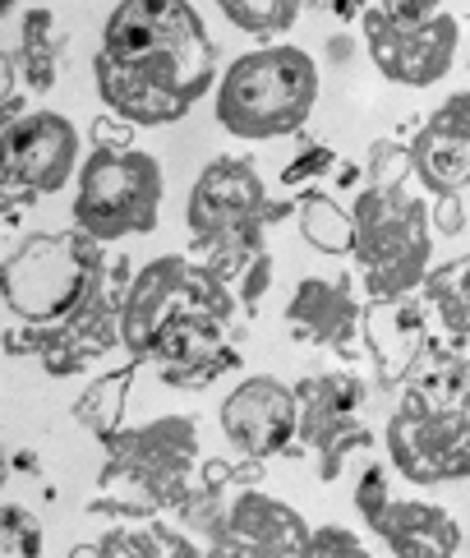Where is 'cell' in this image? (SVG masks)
<instances>
[{"mask_svg": "<svg viewBox=\"0 0 470 558\" xmlns=\"http://www.w3.org/2000/svg\"><path fill=\"white\" fill-rule=\"evenodd\" d=\"M18 10V0H0V19H10Z\"/></svg>", "mask_w": 470, "mask_h": 558, "instance_id": "33", "label": "cell"}, {"mask_svg": "<svg viewBox=\"0 0 470 558\" xmlns=\"http://www.w3.org/2000/svg\"><path fill=\"white\" fill-rule=\"evenodd\" d=\"M332 162H337V157H332V148H323V144H313V138H305L300 144V153L290 157L286 162V171H282V181L296 190V185H309L313 175H323V171H332Z\"/></svg>", "mask_w": 470, "mask_h": 558, "instance_id": "27", "label": "cell"}, {"mask_svg": "<svg viewBox=\"0 0 470 558\" xmlns=\"http://www.w3.org/2000/svg\"><path fill=\"white\" fill-rule=\"evenodd\" d=\"M212 5L222 10V19L235 33L259 37V43H277L286 28H296L305 0H212Z\"/></svg>", "mask_w": 470, "mask_h": 558, "instance_id": "23", "label": "cell"}, {"mask_svg": "<svg viewBox=\"0 0 470 558\" xmlns=\"http://www.w3.org/2000/svg\"><path fill=\"white\" fill-rule=\"evenodd\" d=\"M296 208H300L305 245H313L319 254H350L356 250V217H350V208H342L332 194L305 190Z\"/></svg>", "mask_w": 470, "mask_h": 558, "instance_id": "22", "label": "cell"}, {"mask_svg": "<svg viewBox=\"0 0 470 558\" xmlns=\"http://www.w3.org/2000/svg\"><path fill=\"white\" fill-rule=\"evenodd\" d=\"M0 558H42V522L24 504H5L0 512Z\"/></svg>", "mask_w": 470, "mask_h": 558, "instance_id": "24", "label": "cell"}, {"mask_svg": "<svg viewBox=\"0 0 470 558\" xmlns=\"http://www.w3.org/2000/svg\"><path fill=\"white\" fill-rule=\"evenodd\" d=\"M406 162L420 190L434 198H461L470 190V88L429 111V121L410 134Z\"/></svg>", "mask_w": 470, "mask_h": 558, "instance_id": "15", "label": "cell"}, {"mask_svg": "<svg viewBox=\"0 0 470 558\" xmlns=\"http://www.w3.org/2000/svg\"><path fill=\"white\" fill-rule=\"evenodd\" d=\"M107 245L84 235L78 227L70 231H33L0 258V301L24 328H70L78 318L97 310L125 305L115 301Z\"/></svg>", "mask_w": 470, "mask_h": 558, "instance_id": "4", "label": "cell"}, {"mask_svg": "<svg viewBox=\"0 0 470 558\" xmlns=\"http://www.w3.org/2000/svg\"><path fill=\"white\" fill-rule=\"evenodd\" d=\"M231 324L235 291L203 258L162 254L125 282L121 347L139 365H157L171 384H208L231 369Z\"/></svg>", "mask_w": 470, "mask_h": 558, "instance_id": "2", "label": "cell"}, {"mask_svg": "<svg viewBox=\"0 0 470 558\" xmlns=\"http://www.w3.org/2000/svg\"><path fill=\"white\" fill-rule=\"evenodd\" d=\"M92 84L129 125H175L218 88V43L194 0H121L102 24Z\"/></svg>", "mask_w": 470, "mask_h": 558, "instance_id": "1", "label": "cell"}, {"mask_svg": "<svg viewBox=\"0 0 470 558\" xmlns=\"http://www.w3.org/2000/svg\"><path fill=\"white\" fill-rule=\"evenodd\" d=\"M162 162L144 148H92L74 181V227L102 245L152 235L162 222Z\"/></svg>", "mask_w": 470, "mask_h": 558, "instance_id": "9", "label": "cell"}, {"mask_svg": "<svg viewBox=\"0 0 470 558\" xmlns=\"http://www.w3.org/2000/svg\"><path fill=\"white\" fill-rule=\"evenodd\" d=\"M392 498H397V494H392V471L379 466V462H369L360 471V481H356V512H360V522L369 526L392 504Z\"/></svg>", "mask_w": 470, "mask_h": 558, "instance_id": "25", "label": "cell"}, {"mask_svg": "<svg viewBox=\"0 0 470 558\" xmlns=\"http://www.w3.org/2000/svg\"><path fill=\"white\" fill-rule=\"evenodd\" d=\"M360 37L369 47V61L387 78V84L401 88H434L443 84L457 65L461 51V24L453 14H438L429 24H397L387 19L379 5L360 19Z\"/></svg>", "mask_w": 470, "mask_h": 558, "instance_id": "13", "label": "cell"}, {"mask_svg": "<svg viewBox=\"0 0 470 558\" xmlns=\"http://www.w3.org/2000/svg\"><path fill=\"white\" fill-rule=\"evenodd\" d=\"M305 558H374V554H369V545L360 541L356 531H346V526H313Z\"/></svg>", "mask_w": 470, "mask_h": 558, "instance_id": "26", "label": "cell"}, {"mask_svg": "<svg viewBox=\"0 0 470 558\" xmlns=\"http://www.w3.org/2000/svg\"><path fill=\"white\" fill-rule=\"evenodd\" d=\"M319 102V65L305 47L259 43L226 65L212 116L231 138L268 144V138H296Z\"/></svg>", "mask_w": 470, "mask_h": 558, "instance_id": "6", "label": "cell"}, {"mask_svg": "<svg viewBox=\"0 0 470 558\" xmlns=\"http://www.w3.org/2000/svg\"><path fill=\"white\" fill-rule=\"evenodd\" d=\"M129 130H134V125L125 121V116L111 111V121L102 116V121L92 125V144H97V148H134V134H129Z\"/></svg>", "mask_w": 470, "mask_h": 558, "instance_id": "29", "label": "cell"}, {"mask_svg": "<svg viewBox=\"0 0 470 558\" xmlns=\"http://www.w3.org/2000/svg\"><path fill=\"white\" fill-rule=\"evenodd\" d=\"M434 222L443 227V235H457V231L466 227V217H461V198H438Z\"/></svg>", "mask_w": 470, "mask_h": 558, "instance_id": "32", "label": "cell"}, {"mask_svg": "<svg viewBox=\"0 0 470 558\" xmlns=\"http://www.w3.org/2000/svg\"><path fill=\"white\" fill-rule=\"evenodd\" d=\"M305 5H313V10H323V14H332L337 24H360V19L379 5V0H305Z\"/></svg>", "mask_w": 470, "mask_h": 558, "instance_id": "30", "label": "cell"}, {"mask_svg": "<svg viewBox=\"0 0 470 558\" xmlns=\"http://www.w3.org/2000/svg\"><path fill=\"white\" fill-rule=\"evenodd\" d=\"M369 531L387 545L392 558H457L461 526L457 517L429 504V498H392V504L369 522Z\"/></svg>", "mask_w": 470, "mask_h": 558, "instance_id": "17", "label": "cell"}, {"mask_svg": "<svg viewBox=\"0 0 470 558\" xmlns=\"http://www.w3.org/2000/svg\"><path fill=\"white\" fill-rule=\"evenodd\" d=\"M387 466L410 485L470 481V361L429 342L383 425Z\"/></svg>", "mask_w": 470, "mask_h": 558, "instance_id": "3", "label": "cell"}, {"mask_svg": "<svg viewBox=\"0 0 470 558\" xmlns=\"http://www.w3.org/2000/svg\"><path fill=\"white\" fill-rule=\"evenodd\" d=\"M379 310H383V318H369V310H364V347L379 361L383 378L392 384L397 374L401 378L410 374V365H416L420 351L429 347V337H424V324H420L424 314L410 301H387Z\"/></svg>", "mask_w": 470, "mask_h": 558, "instance_id": "18", "label": "cell"}, {"mask_svg": "<svg viewBox=\"0 0 470 558\" xmlns=\"http://www.w3.org/2000/svg\"><path fill=\"white\" fill-rule=\"evenodd\" d=\"M286 332L313 347L350 351L356 332H364V305L350 277H305L286 301Z\"/></svg>", "mask_w": 470, "mask_h": 558, "instance_id": "16", "label": "cell"}, {"mask_svg": "<svg viewBox=\"0 0 470 558\" xmlns=\"http://www.w3.org/2000/svg\"><path fill=\"white\" fill-rule=\"evenodd\" d=\"M397 153H401L397 144H374V153H369V185L350 204V217H356V250H350V258H356L369 305L406 301L410 291H420L429 277V254H434V241H429L434 213L406 185L401 171H387Z\"/></svg>", "mask_w": 470, "mask_h": 558, "instance_id": "5", "label": "cell"}, {"mask_svg": "<svg viewBox=\"0 0 470 558\" xmlns=\"http://www.w3.org/2000/svg\"><path fill=\"white\" fill-rule=\"evenodd\" d=\"M420 291H424V310L434 314V324L453 342H470V254L453 258L443 268H429Z\"/></svg>", "mask_w": 470, "mask_h": 558, "instance_id": "20", "label": "cell"}, {"mask_svg": "<svg viewBox=\"0 0 470 558\" xmlns=\"http://www.w3.org/2000/svg\"><path fill=\"white\" fill-rule=\"evenodd\" d=\"M268 222H272V204L259 167L249 157H212L185 204V231L194 258H203L222 277H235L263 254Z\"/></svg>", "mask_w": 470, "mask_h": 558, "instance_id": "8", "label": "cell"}, {"mask_svg": "<svg viewBox=\"0 0 470 558\" xmlns=\"http://www.w3.org/2000/svg\"><path fill=\"white\" fill-rule=\"evenodd\" d=\"M70 558H203L181 531H171L162 522L107 531L102 541H92L84 549H70Z\"/></svg>", "mask_w": 470, "mask_h": 558, "instance_id": "21", "label": "cell"}, {"mask_svg": "<svg viewBox=\"0 0 470 558\" xmlns=\"http://www.w3.org/2000/svg\"><path fill=\"white\" fill-rule=\"evenodd\" d=\"M70 33L61 28L55 10H24L18 14V47H14V61L18 74L33 93H51L55 78H61V56H65Z\"/></svg>", "mask_w": 470, "mask_h": 558, "instance_id": "19", "label": "cell"}, {"mask_svg": "<svg viewBox=\"0 0 470 558\" xmlns=\"http://www.w3.org/2000/svg\"><path fill=\"white\" fill-rule=\"evenodd\" d=\"M447 0H379V10L397 24H429V19L443 14Z\"/></svg>", "mask_w": 470, "mask_h": 558, "instance_id": "28", "label": "cell"}, {"mask_svg": "<svg viewBox=\"0 0 470 558\" xmlns=\"http://www.w3.org/2000/svg\"><path fill=\"white\" fill-rule=\"evenodd\" d=\"M185 504H203L199 526L208 535L203 558H305L313 526L282 504L277 494L240 485L235 494H218V475L208 471V485Z\"/></svg>", "mask_w": 470, "mask_h": 558, "instance_id": "10", "label": "cell"}, {"mask_svg": "<svg viewBox=\"0 0 470 558\" xmlns=\"http://www.w3.org/2000/svg\"><path fill=\"white\" fill-rule=\"evenodd\" d=\"M84 153V138H78L74 121H65L61 111H28L0 130V181H5V198L10 208L18 198H47L61 194Z\"/></svg>", "mask_w": 470, "mask_h": 558, "instance_id": "12", "label": "cell"}, {"mask_svg": "<svg viewBox=\"0 0 470 558\" xmlns=\"http://www.w3.org/2000/svg\"><path fill=\"white\" fill-rule=\"evenodd\" d=\"M218 421L245 462H268L300 444V397L277 374H249L222 397Z\"/></svg>", "mask_w": 470, "mask_h": 558, "instance_id": "14", "label": "cell"}, {"mask_svg": "<svg viewBox=\"0 0 470 558\" xmlns=\"http://www.w3.org/2000/svg\"><path fill=\"white\" fill-rule=\"evenodd\" d=\"M268 277H272V254L263 250V254L245 268V291H240V301H245V305H253V301H259V295L268 291Z\"/></svg>", "mask_w": 470, "mask_h": 558, "instance_id": "31", "label": "cell"}, {"mask_svg": "<svg viewBox=\"0 0 470 558\" xmlns=\"http://www.w3.org/2000/svg\"><path fill=\"white\" fill-rule=\"evenodd\" d=\"M107 466L97 475V494L111 512L152 517L157 508H185L189 475L199 466V421L162 415L144 429L102 434Z\"/></svg>", "mask_w": 470, "mask_h": 558, "instance_id": "7", "label": "cell"}, {"mask_svg": "<svg viewBox=\"0 0 470 558\" xmlns=\"http://www.w3.org/2000/svg\"><path fill=\"white\" fill-rule=\"evenodd\" d=\"M300 397V448L319 457V481L332 485L350 452L374 444L369 429V384L356 374H309L296 384Z\"/></svg>", "mask_w": 470, "mask_h": 558, "instance_id": "11", "label": "cell"}]
</instances>
